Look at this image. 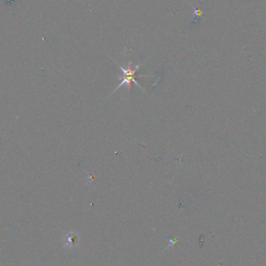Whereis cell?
Wrapping results in <instances>:
<instances>
[{
	"label": "cell",
	"instance_id": "cell-2",
	"mask_svg": "<svg viewBox=\"0 0 266 266\" xmlns=\"http://www.w3.org/2000/svg\"><path fill=\"white\" fill-rule=\"evenodd\" d=\"M78 240H79V238H78V236L76 233H73V232H68L65 236V246L68 247V248L76 246L78 243Z\"/></svg>",
	"mask_w": 266,
	"mask_h": 266
},
{
	"label": "cell",
	"instance_id": "cell-3",
	"mask_svg": "<svg viewBox=\"0 0 266 266\" xmlns=\"http://www.w3.org/2000/svg\"><path fill=\"white\" fill-rule=\"evenodd\" d=\"M192 8L194 10V14L192 20H193L194 22H196L197 20H198V17H201V16L202 15V13H203V12H202V9H198V8H195L193 6H192Z\"/></svg>",
	"mask_w": 266,
	"mask_h": 266
},
{
	"label": "cell",
	"instance_id": "cell-4",
	"mask_svg": "<svg viewBox=\"0 0 266 266\" xmlns=\"http://www.w3.org/2000/svg\"><path fill=\"white\" fill-rule=\"evenodd\" d=\"M178 239H179V237H178V238H170V240H169V244L168 246H167V248H170V247H173V245L176 244L177 242H178Z\"/></svg>",
	"mask_w": 266,
	"mask_h": 266
},
{
	"label": "cell",
	"instance_id": "cell-1",
	"mask_svg": "<svg viewBox=\"0 0 266 266\" xmlns=\"http://www.w3.org/2000/svg\"><path fill=\"white\" fill-rule=\"evenodd\" d=\"M139 65H137V66H133V64H132L131 62H129L128 63V64L127 65V66L125 67V68H124L123 66H119V68H120V69L122 70V76H119V79H122V82H121V83L119 84L118 86L117 87V88L115 89V90L113 91L112 93H114V92L116 91V90H118V88H120L121 87H122V86L125 85L127 86V87H128V90H130V89H131V84L132 83H134L135 84H136L138 87H139L140 88L142 89L143 90V88L141 87V86L139 85V84L137 83V81L135 80V78L137 77V76H147V75H138L137 74V71H138V68H139ZM111 93V94H112Z\"/></svg>",
	"mask_w": 266,
	"mask_h": 266
}]
</instances>
